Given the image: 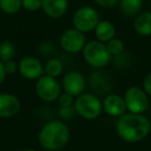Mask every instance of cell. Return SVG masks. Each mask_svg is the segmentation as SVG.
<instances>
[{"instance_id": "6da1fadb", "label": "cell", "mask_w": 151, "mask_h": 151, "mask_svg": "<svg viewBox=\"0 0 151 151\" xmlns=\"http://www.w3.org/2000/svg\"><path fill=\"white\" fill-rule=\"evenodd\" d=\"M150 129V120L143 114H123L118 118L116 123L117 134L128 143H137L144 140L149 134Z\"/></svg>"}, {"instance_id": "7a4b0ae2", "label": "cell", "mask_w": 151, "mask_h": 151, "mask_svg": "<svg viewBox=\"0 0 151 151\" xmlns=\"http://www.w3.org/2000/svg\"><path fill=\"white\" fill-rule=\"evenodd\" d=\"M69 130L65 123L53 120L46 123L38 134V142L47 150H59L67 144Z\"/></svg>"}, {"instance_id": "3957f363", "label": "cell", "mask_w": 151, "mask_h": 151, "mask_svg": "<svg viewBox=\"0 0 151 151\" xmlns=\"http://www.w3.org/2000/svg\"><path fill=\"white\" fill-rule=\"evenodd\" d=\"M76 114L87 120H93L101 115L103 111V101L96 94L84 92L77 96L73 103Z\"/></svg>"}, {"instance_id": "277c9868", "label": "cell", "mask_w": 151, "mask_h": 151, "mask_svg": "<svg viewBox=\"0 0 151 151\" xmlns=\"http://www.w3.org/2000/svg\"><path fill=\"white\" fill-rule=\"evenodd\" d=\"M83 57L89 66L96 69L105 67L112 59L106 44L97 40L87 42L83 50Z\"/></svg>"}, {"instance_id": "5b68a950", "label": "cell", "mask_w": 151, "mask_h": 151, "mask_svg": "<svg viewBox=\"0 0 151 151\" xmlns=\"http://www.w3.org/2000/svg\"><path fill=\"white\" fill-rule=\"evenodd\" d=\"M101 22L99 14L94 7L85 5L76 11L73 17V28L83 33L94 31L97 24Z\"/></svg>"}, {"instance_id": "8992f818", "label": "cell", "mask_w": 151, "mask_h": 151, "mask_svg": "<svg viewBox=\"0 0 151 151\" xmlns=\"http://www.w3.org/2000/svg\"><path fill=\"white\" fill-rule=\"evenodd\" d=\"M35 92L42 101L52 103L59 99L61 94V85L56 80L47 75L42 76L35 83Z\"/></svg>"}, {"instance_id": "52a82bcc", "label": "cell", "mask_w": 151, "mask_h": 151, "mask_svg": "<svg viewBox=\"0 0 151 151\" xmlns=\"http://www.w3.org/2000/svg\"><path fill=\"white\" fill-rule=\"evenodd\" d=\"M124 101L126 110L132 114H143L149 107V99L144 89L140 87L132 86L126 90L124 94Z\"/></svg>"}, {"instance_id": "ba28073f", "label": "cell", "mask_w": 151, "mask_h": 151, "mask_svg": "<svg viewBox=\"0 0 151 151\" xmlns=\"http://www.w3.org/2000/svg\"><path fill=\"white\" fill-rule=\"evenodd\" d=\"M86 37L83 32L76 28L66 29L60 36V46L66 53L77 54L84 50L86 46Z\"/></svg>"}, {"instance_id": "9c48e42d", "label": "cell", "mask_w": 151, "mask_h": 151, "mask_svg": "<svg viewBox=\"0 0 151 151\" xmlns=\"http://www.w3.org/2000/svg\"><path fill=\"white\" fill-rule=\"evenodd\" d=\"M19 73L27 80H38L45 75V65L36 57L26 56L20 60Z\"/></svg>"}, {"instance_id": "30bf717a", "label": "cell", "mask_w": 151, "mask_h": 151, "mask_svg": "<svg viewBox=\"0 0 151 151\" xmlns=\"http://www.w3.org/2000/svg\"><path fill=\"white\" fill-rule=\"evenodd\" d=\"M86 79L80 71L73 70L65 73L62 79V88L68 94L77 97L84 93Z\"/></svg>"}, {"instance_id": "8fae6325", "label": "cell", "mask_w": 151, "mask_h": 151, "mask_svg": "<svg viewBox=\"0 0 151 151\" xmlns=\"http://www.w3.org/2000/svg\"><path fill=\"white\" fill-rule=\"evenodd\" d=\"M21 110L20 99L12 93H0V118H11Z\"/></svg>"}, {"instance_id": "7c38bea8", "label": "cell", "mask_w": 151, "mask_h": 151, "mask_svg": "<svg viewBox=\"0 0 151 151\" xmlns=\"http://www.w3.org/2000/svg\"><path fill=\"white\" fill-rule=\"evenodd\" d=\"M103 110L112 117H120L126 111L124 99L118 94L107 95L103 101Z\"/></svg>"}, {"instance_id": "4fadbf2b", "label": "cell", "mask_w": 151, "mask_h": 151, "mask_svg": "<svg viewBox=\"0 0 151 151\" xmlns=\"http://www.w3.org/2000/svg\"><path fill=\"white\" fill-rule=\"evenodd\" d=\"M42 9L51 19H59L68 9V0H42Z\"/></svg>"}, {"instance_id": "5bb4252c", "label": "cell", "mask_w": 151, "mask_h": 151, "mask_svg": "<svg viewBox=\"0 0 151 151\" xmlns=\"http://www.w3.org/2000/svg\"><path fill=\"white\" fill-rule=\"evenodd\" d=\"M94 34L97 40L104 42V44H107L108 42L115 37L116 28L112 22L103 20L97 24L96 28L94 29Z\"/></svg>"}, {"instance_id": "9a60e30c", "label": "cell", "mask_w": 151, "mask_h": 151, "mask_svg": "<svg viewBox=\"0 0 151 151\" xmlns=\"http://www.w3.org/2000/svg\"><path fill=\"white\" fill-rule=\"evenodd\" d=\"M104 73L97 70L92 73L90 76L89 81H90V87L93 90L94 94H105L110 89V80L108 77L103 75Z\"/></svg>"}, {"instance_id": "2e32d148", "label": "cell", "mask_w": 151, "mask_h": 151, "mask_svg": "<svg viewBox=\"0 0 151 151\" xmlns=\"http://www.w3.org/2000/svg\"><path fill=\"white\" fill-rule=\"evenodd\" d=\"M134 27L136 32L140 35H151V12L140 14L134 20Z\"/></svg>"}, {"instance_id": "e0dca14e", "label": "cell", "mask_w": 151, "mask_h": 151, "mask_svg": "<svg viewBox=\"0 0 151 151\" xmlns=\"http://www.w3.org/2000/svg\"><path fill=\"white\" fill-rule=\"evenodd\" d=\"M120 11L125 17H132L142 9L143 0H120Z\"/></svg>"}, {"instance_id": "ac0fdd59", "label": "cell", "mask_w": 151, "mask_h": 151, "mask_svg": "<svg viewBox=\"0 0 151 151\" xmlns=\"http://www.w3.org/2000/svg\"><path fill=\"white\" fill-rule=\"evenodd\" d=\"M63 73V63L58 58H51L45 64V75L57 78Z\"/></svg>"}, {"instance_id": "d6986e66", "label": "cell", "mask_w": 151, "mask_h": 151, "mask_svg": "<svg viewBox=\"0 0 151 151\" xmlns=\"http://www.w3.org/2000/svg\"><path fill=\"white\" fill-rule=\"evenodd\" d=\"M16 55V46L11 40H3L0 42V61L3 63L14 60Z\"/></svg>"}, {"instance_id": "ffe728a7", "label": "cell", "mask_w": 151, "mask_h": 151, "mask_svg": "<svg viewBox=\"0 0 151 151\" xmlns=\"http://www.w3.org/2000/svg\"><path fill=\"white\" fill-rule=\"evenodd\" d=\"M22 9V0H0V9L6 15H15Z\"/></svg>"}, {"instance_id": "44dd1931", "label": "cell", "mask_w": 151, "mask_h": 151, "mask_svg": "<svg viewBox=\"0 0 151 151\" xmlns=\"http://www.w3.org/2000/svg\"><path fill=\"white\" fill-rule=\"evenodd\" d=\"M107 49L109 51L110 55L112 57H116L118 55L122 54L124 51V44L120 38H116L114 37L113 40H111L110 42H108L106 44Z\"/></svg>"}, {"instance_id": "7402d4cb", "label": "cell", "mask_w": 151, "mask_h": 151, "mask_svg": "<svg viewBox=\"0 0 151 151\" xmlns=\"http://www.w3.org/2000/svg\"><path fill=\"white\" fill-rule=\"evenodd\" d=\"M42 0H22V9L27 12H37L42 9Z\"/></svg>"}, {"instance_id": "603a6c76", "label": "cell", "mask_w": 151, "mask_h": 151, "mask_svg": "<svg viewBox=\"0 0 151 151\" xmlns=\"http://www.w3.org/2000/svg\"><path fill=\"white\" fill-rule=\"evenodd\" d=\"M58 103L60 108H69V107H73V96L68 93L64 92L62 94H60L58 99Z\"/></svg>"}, {"instance_id": "cb8c5ba5", "label": "cell", "mask_w": 151, "mask_h": 151, "mask_svg": "<svg viewBox=\"0 0 151 151\" xmlns=\"http://www.w3.org/2000/svg\"><path fill=\"white\" fill-rule=\"evenodd\" d=\"M4 69L6 75H14L17 71H19V63L15 60H9L4 62Z\"/></svg>"}, {"instance_id": "d4e9b609", "label": "cell", "mask_w": 151, "mask_h": 151, "mask_svg": "<svg viewBox=\"0 0 151 151\" xmlns=\"http://www.w3.org/2000/svg\"><path fill=\"white\" fill-rule=\"evenodd\" d=\"M76 114L75 108L69 107V108H60L59 109V116L63 119H70L73 117Z\"/></svg>"}, {"instance_id": "484cf974", "label": "cell", "mask_w": 151, "mask_h": 151, "mask_svg": "<svg viewBox=\"0 0 151 151\" xmlns=\"http://www.w3.org/2000/svg\"><path fill=\"white\" fill-rule=\"evenodd\" d=\"M97 5L101 7H105V9H110V7H113L115 5H117L120 2V0H93Z\"/></svg>"}, {"instance_id": "4316f807", "label": "cell", "mask_w": 151, "mask_h": 151, "mask_svg": "<svg viewBox=\"0 0 151 151\" xmlns=\"http://www.w3.org/2000/svg\"><path fill=\"white\" fill-rule=\"evenodd\" d=\"M143 88L144 91L147 93V95H150L151 96V73H148L144 78L143 81Z\"/></svg>"}, {"instance_id": "83f0119b", "label": "cell", "mask_w": 151, "mask_h": 151, "mask_svg": "<svg viewBox=\"0 0 151 151\" xmlns=\"http://www.w3.org/2000/svg\"><path fill=\"white\" fill-rule=\"evenodd\" d=\"M6 76L7 75L4 69V63H3L2 61H0V85H2V83L4 82Z\"/></svg>"}, {"instance_id": "f1b7e54d", "label": "cell", "mask_w": 151, "mask_h": 151, "mask_svg": "<svg viewBox=\"0 0 151 151\" xmlns=\"http://www.w3.org/2000/svg\"><path fill=\"white\" fill-rule=\"evenodd\" d=\"M24 151H35V150H33V149H26V150H24Z\"/></svg>"}, {"instance_id": "f546056e", "label": "cell", "mask_w": 151, "mask_h": 151, "mask_svg": "<svg viewBox=\"0 0 151 151\" xmlns=\"http://www.w3.org/2000/svg\"><path fill=\"white\" fill-rule=\"evenodd\" d=\"M150 12H151V3H150Z\"/></svg>"}]
</instances>
